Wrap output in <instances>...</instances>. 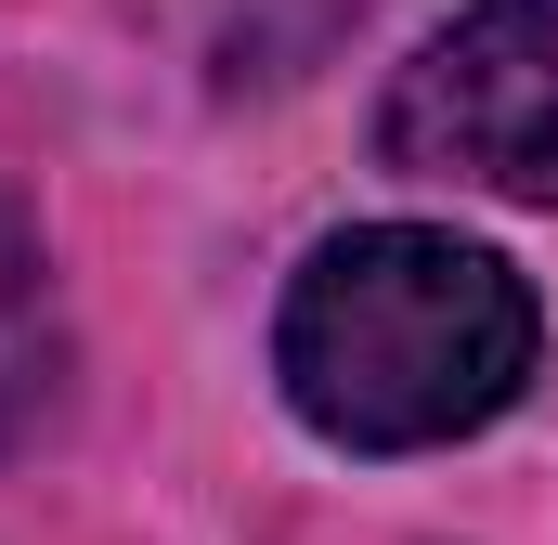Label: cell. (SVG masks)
Returning a JSON list of instances; mask_svg holds the SVG:
<instances>
[{
    "instance_id": "1",
    "label": "cell",
    "mask_w": 558,
    "mask_h": 545,
    "mask_svg": "<svg viewBox=\"0 0 558 545\" xmlns=\"http://www.w3.org/2000/svg\"><path fill=\"white\" fill-rule=\"evenodd\" d=\"M533 286L441 234V221H364V234H325L312 272L286 286L274 364L286 403L312 415L325 441L351 455H428V441H468L533 390Z\"/></svg>"
},
{
    "instance_id": "2",
    "label": "cell",
    "mask_w": 558,
    "mask_h": 545,
    "mask_svg": "<svg viewBox=\"0 0 558 545\" xmlns=\"http://www.w3.org/2000/svg\"><path fill=\"white\" fill-rule=\"evenodd\" d=\"M390 156L428 182H481L558 208V0H468L390 92Z\"/></svg>"
}]
</instances>
